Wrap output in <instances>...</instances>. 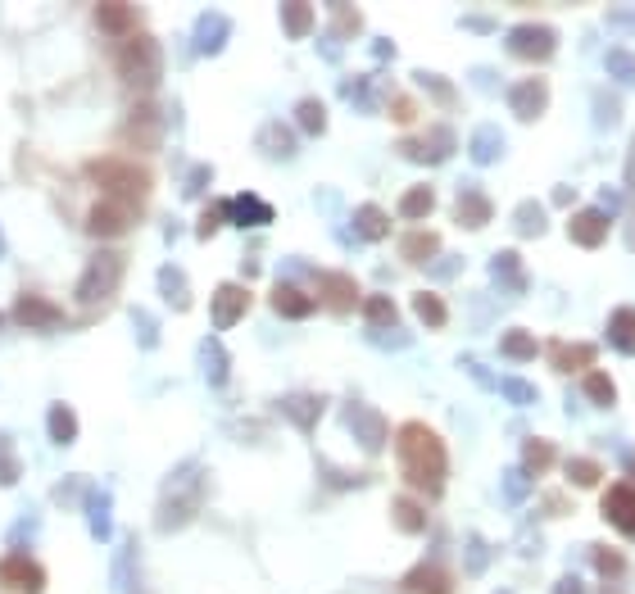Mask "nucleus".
<instances>
[{
    "instance_id": "f3484780",
    "label": "nucleus",
    "mask_w": 635,
    "mask_h": 594,
    "mask_svg": "<svg viewBox=\"0 0 635 594\" xmlns=\"http://www.w3.org/2000/svg\"><path fill=\"white\" fill-rule=\"evenodd\" d=\"M431 205H436L431 186H413V191H404V200H399V214H404V218H422V214H431Z\"/></svg>"
},
{
    "instance_id": "f704fd0d",
    "label": "nucleus",
    "mask_w": 635,
    "mask_h": 594,
    "mask_svg": "<svg viewBox=\"0 0 635 594\" xmlns=\"http://www.w3.org/2000/svg\"><path fill=\"white\" fill-rule=\"evenodd\" d=\"M223 214H228V205H214V209H209V218L200 223V237H209V232H214V228L223 223Z\"/></svg>"
},
{
    "instance_id": "f03ea898",
    "label": "nucleus",
    "mask_w": 635,
    "mask_h": 594,
    "mask_svg": "<svg viewBox=\"0 0 635 594\" xmlns=\"http://www.w3.org/2000/svg\"><path fill=\"white\" fill-rule=\"evenodd\" d=\"M96 186H105V200H119V205H132L141 209L145 191H150V173L136 168V164H123V159H101L87 168Z\"/></svg>"
},
{
    "instance_id": "ddd939ff",
    "label": "nucleus",
    "mask_w": 635,
    "mask_h": 594,
    "mask_svg": "<svg viewBox=\"0 0 635 594\" xmlns=\"http://www.w3.org/2000/svg\"><path fill=\"white\" fill-rule=\"evenodd\" d=\"M567 232H572V240H577V245H599V240L609 237V218H604V214H590V209H581V214L572 218V228H567Z\"/></svg>"
},
{
    "instance_id": "f8f14e48",
    "label": "nucleus",
    "mask_w": 635,
    "mask_h": 594,
    "mask_svg": "<svg viewBox=\"0 0 635 594\" xmlns=\"http://www.w3.org/2000/svg\"><path fill=\"white\" fill-rule=\"evenodd\" d=\"M554 367L558 372H595V345H554Z\"/></svg>"
},
{
    "instance_id": "4468645a",
    "label": "nucleus",
    "mask_w": 635,
    "mask_h": 594,
    "mask_svg": "<svg viewBox=\"0 0 635 594\" xmlns=\"http://www.w3.org/2000/svg\"><path fill=\"white\" fill-rule=\"evenodd\" d=\"M96 18H101V27H105V32H114V37L136 32V9H132V5H101V9H96Z\"/></svg>"
},
{
    "instance_id": "473e14b6",
    "label": "nucleus",
    "mask_w": 635,
    "mask_h": 594,
    "mask_svg": "<svg viewBox=\"0 0 635 594\" xmlns=\"http://www.w3.org/2000/svg\"><path fill=\"white\" fill-rule=\"evenodd\" d=\"M504 350H508V355H531V350H535V341H531L526 332H513V336H504Z\"/></svg>"
},
{
    "instance_id": "bb28decb",
    "label": "nucleus",
    "mask_w": 635,
    "mask_h": 594,
    "mask_svg": "<svg viewBox=\"0 0 635 594\" xmlns=\"http://www.w3.org/2000/svg\"><path fill=\"white\" fill-rule=\"evenodd\" d=\"M395 522H399L404 531H418V526H422V508H418L413 499H395Z\"/></svg>"
},
{
    "instance_id": "cd10ccee",
    "label": "nucleus",
    "mask_w": 635,
    "mask_h": 594,
    "mask_svg": "<svg viewBox=\"0 0 635 594\" xmlns=\"http://www.w3.org/2000/svg\"><path fill=\"white\" fill-rule=\"evenodd\" d=\"M586 390H590L595 404H613V381H609L604 372H590V377H586Z\"/></svg>"
},
{
    "instance_id": "0eeeda50",
    "label": "nucleus",
    "mask_w": 635,
    "mask_h": 594,
    "mask_svg": "<svg viewBox=\"0 0 635 594\" xmlns=\"http://www.w3.org/2000/svg\"><path fill=\"white\" fill-rule=\"evenodd\" d=\"M136 223V209L132 205H119V200H101L96 209H91V218H87V228H91V237H119Z\"/></svg>"
},
{
    "instance_id": "39448f33",
    "label": "nucleus",
    "mask_w": 635,
    "mask_h": 594,
    "mask_svg": "<svg viewBox=\"0 0 635 594\" xmlns=\"http://www.w3.org/2000/svg\"><path fill=\"white\" fill-rule=\"evenodd\" d=\"M119 272H123V254H114V259H110V268H105V254H96V263L87 268V277H82V286H78V300H82V304H96L101 295H110V291H114Z\"/></svg>"
},
{
    "instance_id": "412c9836",
    "label": "nucleus",
    "mask_w": 635,
    "mask_h": 594,
    "mask_svg": "<svg viewBox=\"0 0 635 594\" xmlns=\"http://www.w3.org/2000/svg\"><path fill=\"white\" fill-rule=\"evenodd\" d=\"M228 209H237V214H232L237 223H268V218H272V209H268L263 200H254V196H241V200L228 205Z\"/></svg>"
},
{
    "instance_id": "2eb2a0df",
    "label": "nucleus",
    "mask_w": 635,
    "mask_h": 594,
    "mask_svg": "<svg viewBox=\"0 0 635 594\" xmlns=\"http://www.w3.org/2000/svg\"><path fill=\"white\" fill-rule=\"evenodd\" d=\"M272 309L286 313V318H304V313H313V300L304 291H295V286H277L272 291Z\"/></svg>"
},
{
    "instance_id": "7c9ffc66",
    "label": "nucleus",
    "mask_w": 635,
    "mask_h": 594,
    "mask_svg": "<svg viewBox=\"0 0 635 594\" xmlns=\"http://www.w3.org/2000/svg\"><path fill=\"white\" fill-rule=\"evenodd\" d=\"M595 563H599V572H604V577H622V572H627V563H622L613 549H595Z\"/></svg>"
},
{
    "instance_id": "b1692460",
    "label": "nucleus",
    "mask_w": 635,
    "mask_h": 594,
    "mask_svg": "<svg viewBox=\"0 0 635 594\" xmlns=\"http://www.w3.org/2000/svg\"><path fill=\"white\" fill-rule=\"evenodd\" d=\"M413 309H418V313H422L431 327H445V304H440L436 295H427V291H422V295L413 300Z\"/></svg>"
},
{
    "instance_id": "a211bd4d",
    "label": "nucleus",
    "mask_w": 635,
    "mask_h": 594,
    "mask_svg": "<svg viewBox=\"0 0 635 594\" xmlns=\"http://www.w3.org/2000/svg\"><path fill=\"white\" fill-rule=\"evenodd\" d=\"M50 436H55L59 445H69V440L78 436V418H73L69 404H55V408H50Z\"/></svg>"
},
{
    "instance_id": "dca6fc26",
    "label": "nucleus",
    "mask_w": 635,
    "mask_h": 594,
    "mask_svg": "<svg viewBox=\"0 0 635 594\" xmlns=\"http://www.w3.org/2000/svg\"><path fill=\"white\" fill-rule=\"evenodd\" d=\"M513 50H517V55L540 59V55H549V50H554V37H549L545 27H522V32L513 37Z\"/></svg>"
},
{
    "instance_id": "c9c22d12",
    "label": "nucleus",
    "mask_w": 635,
    "mask_h": 594,
    "mask_svg": "<svg viewBox=\"0 0 635 594\" xmlns=\"http://www.w3.org/2000/svg\"><path fill=\"white\" fill-rule=\"evenodd\" d=\"M395 119H413V101H395Z\"/></svg>"
},
{
    "instance_id": "aec40b11",
    "label": "nucleus",
    "mask_w": 635,
    "mask_h": 594,
    "mask_svg": "<svg viewBox=\"0 0 635 594\" xmlns=\"http://www.w3.org/2000/svg\"><path fill=\"white\" fill-rule=\"evenodd\" d=\"M486 218H491V205H486L482 196H463V200H459V223H463V228H482Z\"/></svg>"
},
{
    "instance_id": "9b49d317",
    "label": "nucleus",
    "mask_w": 635,
    "mask_h": 594,
    "mask_svg": "<svg viewBox=\"0 0 635 594\" xmlns=\"http://www.w3.org/2000/svg\"><path fill=\"white\" fill-rule=\"evenodd\" d=\"M14 318L18 323H37V327H50V323H59V309L50 304V300H41V295H23L18 304H14Z\"/></svg>"
},
{
    "instance_id": "7ed1b4c3",
    "label": "nucleus",
    "mask_w": 635,
    "mask_h": 594,
    "mask_svg": "<svg viewBox=\"0 0 635 594\" xmlns=\"http://www.w3.org/2000/svg\"><path fill=\"white\" fill-rule=\"evenodd\" d=\"M119 69H123V82H132V87H154V78H159V46L150 37H132L119 50Z\"/></svg>"
},
{
    "instance_id": "f257e3e1",
    "label": "nucleus",
    "mask_w": 635,
    "mask_h": 594,
    "mask_svg": "<svg viewBox=\"0 0 635 594\" xmlns=\"http://www.w3.org/2000/svg\"><path fill=\"white\" fill-rule=\"evenodd\" d=\"M395 459H399V472L408 485H418L422 494H440L445 485V445L440 436L427 427V422H404L395 431Z\"/></svg>"
},
{
    "instance_id": "a878e982",
    "label": "nucleus",
    "mask_w": 635,
    "mask_h": 594,
    "mask_svg": "<svg viewBox=\"0 0 635 594\" xmlns=\"http://www.w3.org/2000/svg\"><path fill=\"white\" fill-rule=\"evenodd\" d=\"M549 463H554V445H545V440H531V445H526V468H531V472H545Z\"/></svg>"
},
{
    "instance_id": "2f4dec72",
    "label": "nucleus",
    "mask_w": 635,
    "mask_h": 594,
    "mask_svg": "<svg viewBox=\"0 0 635 594\" xmlns=\"http://www.w3.org/2000/svg\"><path fill=\"white\" fill-rule=\"evenodd\" d=\"M300 119H304V127H309V132H323L327 114L318 110V101H304V105H300Z\"/></svg>"
},
{
    "instance_id": "393cba45",
    "label": "nucleus",
    "mask_w": 635,
    "mask_h": 594,
    "mask_svg": "<svg viewBox=\"0 0 635 594\" xmlns=\"http://www.w3.org/2000/svg\"><path fill=\"white\" fill-rule=\"evenodd\" d=\"M567 476H572V485H595L604 472H599L595 459H577V463H567Z\"/></svg>"
},
{
    "instance_id": "4be33fe9",
    "label": "nucleus",
    "mask_w": 635,
    "mask_h": 594,
    "mask_svg": "<svg viewBox=\"0 0 635 594\" xmlns=\"http://www.w3.org/2000/svg\"><path fill=\"white\" fill-rule=\"evenodd\" d=\"M436 245H440V240L431 237V232H418V237H404V259H413V263H422V259H431V254H436Z\"/></svg>"
},
{
    "instance_id": "6e6552de",
    "label": "nucleus",
    "mask_w": 635,
    "mask_h": 594,
    "mask_svg": "<svg viewBox=\"0 0 635 594\" xmlns=\"http://www.w3.org/2000/svg\"><path fill=\"white\" fill-rule=\"evenodd\" d=\"M246 309H250V291L246 286H232L228 281V286L214 291V327H232Z\"/></svg>"
},
{
    "instance_id": "c85d7f7f",
    "label": "nucleus",
    "mask_w": 635,
    "mask_h": 594,
    "mask_svg": "<svg viewBox=\"0 0 635 594\" xmlns=\"http://www.w3.org/2000/svg\"><path fill=\"white\" fill-rule=\"evenodd\" d=\"M359 228H364V237H386V228H390V223H386V214H381V209L368 205V209H359Z\"/></svg>"
},
{
    "instance_id": "c756f323",
    "label": "nucleus",
    "mask_w": 635,
    "mask_h": 594,
    "mask_svg": "<svg viewBox=\"0 0 635 594\" xmlns=\"http://www.w3.org/2000/svg\"><path fill=\"white\" fill-rule=\"evenodd\" d=\"M364 309H368V318H373V323H395V318H399V313H395V304H390L386 295H373Z\"/></svg>"
},
{
    "instance_id": "5701e85b",
    "label": "nucleus",
    "mask_w": 635,
    "mask_h": 594,
    "mask_svg": "<svg viewBox=\"0 0 635 594\" xmlns=\"http://www.w3.org/2000/svg\"><path fill=\"white\" fill-rule=\"evenodd\" d=\"M281 23L291 27V37H304L309 23H313V9H304V5H286V9H281Z\"/></svg>"
},
{
    "instance_id": "72a5a7b5",
    "label": "nucleus",
    "mask_w": 635,
    "mask_h": 594,
    "mask_svg": "<svg viewBox=\"0 0 635 594\" xmlns=\"http://www.w3.org/2000/svg\"><path fill=\"white\" fill-rule=\"evenodd\" d=\"M513 101H545V87H540V82H531V87H517V91H513ZM522 114L531 119V105H522Z\"/></svg>"
},
{
    "instance_id": "9d476101",
    "label": "nucleus",
    "mask_w": 635,
    "mask_h": 594,
    "mask_svg": "<svg viewBox=\"0 0 635 594\" xmlns=\"http://www.w3.org/2000/svg\"><path fill=\"white\" fill-rule=\"evenodd\" d=\"M323 300H327L336 313H350V309L359 304V286H355V277H345V272H327V277H323Z\"/></svg>"
},
{
    "instance_id": "20e7f679",
    "label": "nucleus",
    "mask_w": 635,
    "mask_h": 594,
    "mask_svg": "<svg viewBox=\"0 0 635 594\" xmlns=\"http://www.w3.org/2000/svg\"><path fill=\"white\" fill-rule=\"evenodd\" d=\"M0 586H5V590H14V594H41V590H46L41 567H37L32 558H23V554L0 558Z\"/></svg>"
},
{
    "instance_id": "1a4fd4ad",
    "label": "nucleus",
    "mask_w": 635,
    "mask_h": 594,
    "mask_svg": "<svg viewBox=\"0 0 635 594\" xmlns=\"http://www.w3.org/2000/svg\"><path fill=\"white\" fill-rule=\"evenodd\" d=\"M404 590H413V594H454V581H450L445 567L422 563V567H413V572L404 577Z\"/></svg>"
},
{
    "instance_id": "423d86ee",
    "label": "nucleus",
    "mask_w": 635,
    "mask_h": 594,
    "mask_svg": "<svg viewBox=\"0 0 635 594\" xmlns=\"http://www.w3.org/2000/svg\"><path fill=\"white\" fill-rule=\"evenodd\" d=\"M604 517H609L618 531L635 536V481H618V485L604 490Z\"/></svg>"
},
{
    "instance_id": "6ab92c4d",
    "label": "nucleus",
    "mask_w": 635,
    "mask_h": 594,
    "mask_svg": "<svg viewBox=\"0 0 635 594\" xmlns=\"http://www.w3.org/2000/svg\"><path fill=\"white\" fill-rule=\"evenodd\" d=\"M613 345L618 350H635V309H618L613 313Z\"/></svg>"
}]
</instances>
